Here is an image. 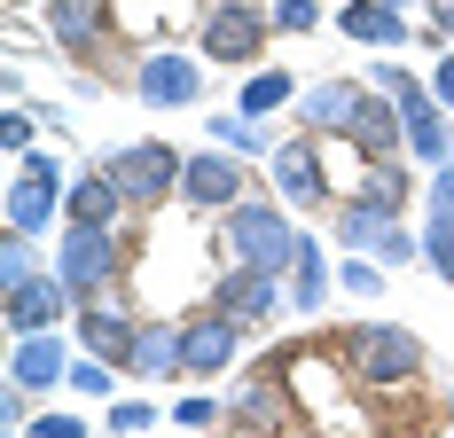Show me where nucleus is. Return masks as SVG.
Masks as SVG:
<instances>
[{"instance_id": "nucleus-37", "label": "nucleus", "mask_w": 454, "mask_h": 438, "mask_svg": "<svg viewBox=\"0 0 454 438\" xmlns=\"http://www.w3.org/2000/svg\"><path fill=\"white\" fill-rule=\"evenodd\" d=\"M431 94H439V102H447V110H454V47H447V55H439V63H431Z\"/></svg>"}, {"instance_id": "nucleus-14", "label": "nucleus", "mask_w": 454, "mask_h": 438, "mask_svg": "<svg viewBox=\"0 0 454 438\" xmlns=\"http://www.w3.org/2000/svg\"><path fill=\"white\" fill-rule=\"evenodd\" d=\"M126 376H141V384H173V376H181V321L141 313L134 352H126Z\"/></svg>"}, {"instance_id": "nucleus-19", "label": "nucleus", "mask_w": 454, "mask_h": 438, "mask_svg": "<svg viewBox=\"0 0 454 438\" xmlns=\"http://www.w3.org/2000/svg\"><path fill=\"white\" fill-rule=\"evenodd\" d=\"M118 212H126V188L102 173H71V196H63V219H94V227H118Z\"/></svg>"}, {"instance_id": "nucleus-8", "label": "nucleus", "mask_w": 454, "mask_h": 438, "mask_svg": "<svg viewBox=\"0 0 454 438\" xmlns=\"http://www.w3.org/2000/svg\"><path fill=\"white\" fill-rule=\"evenodd\" d=\"M134 94L149 102V110H188V102L204 94V63L181 55V47H149V55L134 63Z\"/></svg>"}, {"instance_id": "nucleus-3", "label": "nucleus", "mask_w": 454, "mask_h": 438, "mask_svg": "<svg viewBox=\"0 0 454 438\" xmlns=\"http://www.w3.org/2000/svg\"><path fill=\"white\" fill-rule=\"evenodd\" d=\"M118 259H126L118 227H94V219H63L55 227V274L79 290V306L94 290H118Z\"/></svg>"}, {"instance_id": "nucleus-2", "label": "nucleus", "mask_w": 454, "mask_h": 438, "mask_svg": "<svg viewBox=\"0 0 454 438\" xmlns=\"http://www.w3.org/2000/svg\"><path fill=\"white\" fill-rule=\"evenodd\" d=\"M345 360H353V376L376 384V392H408L415 376H423V337L400 329V321H353L345 329Z\"/></svg>"}, {"instance_id": "nucleus-26", "label": "nucleus", "mask_w": 454, "mask_h": 438, "mask_svg": "<svg viewBox=\"0 0 454 438\" xmlns=\"http://www.w3.org/2000/svg\"><path fill=\"white\" fill-rule=\"evenodd\" d=\"M71 392H79V399H110V392H118V360L79 352V360H71Z\"/></svg>"}, {"instance_id": "nucleus-21", "label": "nucleus", "mask_w": 454, "mask_h": 438, "mask_svg": "<svg viewBox=\"0 0 454 438\" xmlns=\"http://www.w3.org/2000/svg\"><path fill=\"white\" fill-rule=\"evenodd\" d=\"M290 102H298V79H290L282 63H251L243 87H235V110H243V118H274V110H290Z\"/></svg>"}, {"instance_id": "nucleus-35", "label": "nucleus", "mask_w": 454, "mask_h": 438, "mask_svg": "<svg viewBox=\"0 0 454 438\" xmlns=\"http://www.w3.org/2000/svg\"><path fill=\"white\" fill-rule=\"evenodd\" d=\"M431 219H454V157L431 165Z\"/></svg>"}, {"instance_id": "nucleus-5", "label": "nucleus", "mask_w": 454, "mask_h": 438, "mask_svg": "<svg viewBox=\"0 0 454 438\" xmlns=\"http://www.w3.org/2000/svg\"><path fill=\"white\" fill-rule=\"evenodd\" d=\"M267 32H274V16L259 8V0H212L196 47H204V63H235V71H243V63L267 55Z\"/></svg>"}, {"instance_id": "nucleus-30", "label": "nucleus", "mask_w": 454, "mask_h": 438, "mask_svg": "<svg viewBox=\"0 0 454 438\" xmlns=\"http://www.w3.org/2000/svg\"><path fill=\"white\" fill-rule=\"evenodd\" d=\"M423 259H431V274L454 282V219H431V227H423Z\"/></svg>"}, {"instance_id": "nucleus-4", "label": "nucleus", "mask_w": 454, "mask_h": 438, "mask_svg": "<svg viewBox=\"0 0 454 438\" xmlns=\"http://www.w3.org/2000/svg\"><path fill=\"white\" fill-rule=\"evenodd\" d=\"M102 173L126 188L134 212H149V204H165V196L188 180V157L173 149V141H118V149H102Z\"/></svg>"}, {"instance_id": "nucleus-24", "label": "nucleus", "mask_w": 454, "mask_h": 438, "mask_svg": "<svg viewBox=\"0 0 454 438\" xmlns=\"http://www.w3.org/2000/svg\"><path fill=\"white\" fill-rule=\"evenodd\" d=\"M329 282H337V274H329V251L306 235V243H298V266H290V313H321L329 306Z\"/></svg>"}, {"instance_id": "nucleus-25", "label": "nucleus", "mask_w": 454, "mask_h": 438, "mask_svg": "<svg viewBox=\"0 0 454 438\" xmlns=\"http://www.w3.org/2000/svg\"><path fill=\"white\" fill-rule=\"evenodd\" d=\"M204 126H212V149H235V157H274V141H267V118L220 110V118H204Z\"/></svg>"}, {"instance_id": "nucleus-1", "label": "nucleus", "mask_w": 454, "mask_h": 438, "mask_svg": "<svg viewBox=\"0 0 454 438\" xmlns=\"http://www.w3.org/2000/svg\"><path fill=\"white\" fill-rule=\"evenodd\" d=\"M220 243H227V266H251V274H282V282H290L306 235H298V219H290L282 196H243V204L227 212Z\"/></svg>"}, {"instance_id": "nucleus-12", "label": "nucleus", "mask_w": 454, "mask_h": 438, "mask_svg": "<svg viewBox=\"0 0 454 438\" xmlns=\"http://www.w3.org/2000/svg\"><path fill=\"white\" fill-rule=\"evenodd\" d=\"M63 196H71V180H47V173H32V165H16V173H8V235H40V227H55Z\"/></svg>"}, {"instance_id": "nucleus-32", "label": "nucleus", "mask_w": 454, "mask_h": 438, "mask_svg": "<svg viewBox=\"0 0 454 438\" xmlns=\"http://www.w3.org/2000/svg\"><path fill=\"white\" fill-rule=\"evenodd\" d=\"M267 16H274V32H314V24H321V0H274Z\"/></svg>"}, {"instance_id": "nucleus-6", "label": "nucleus", "mask_w": 454, "mask_h": 438, "mask_svg": "<svg viewBox=\"0 0 454 438\" xmlns=\"http://www.w3.org/2000/svg\"><path fill=\"white\" fill-rule=\"evenodd\" d=\"M251 188H259L251 180V157H235V149H196L188 157V180H181V196L196 212H235Z\"/></svg>"}, {"instance_id": "nucleus-29", "label": "nucleus", "mask_w": 454, "mask_h": 438, "mask_svg": "<svg viewBox=\"0 0 454 438\" xmlns=\"http://www.w3.org/2000/svg\"><path fill=\"white\" fill-rule=\"evenodd\" d=\"M149 423H157V407H149V399H110V438H141Z\"/></svg>"}, {"instance_id": "nucleus-31", "label": "nucleus", "mask_w": 454, "mask_h": 438, "mask_svg": "<svg viewBox=\"0 0 454 438\" xmlns=\"http://www.w3.org/2000/svg\"><path fill=\"white\" fill-rule=\"evenodd\" d=\"M415 259H423V235H408V227L392 219V235L376 243V266H415Z\"/></svg>"}, {"instance_id": "nucleus-28", "label": "nucleus", "mask_w": 454, "mask_h": 438, "mask_svg": "<svg viewBox=\"0 0 454 438\" xmlns=\"http://www.w3.org/2000/svg\"><path fill=\"white\" fill-rule=\"evenodd\" d=\"M337 290H345V298H361V306H368V298H384V266L353 251V259L337 266Z\"/></svg>"}, {"instance_id": "nucleus-23", "label": "nucleus", "mask_w": 454, "mask_h": 438, "mask_svg": "<svg viewBox=\"0 0 454 438\" xmlns=\"http://www.w3.org/2000/svg\"><path fill=\"white\" fill-rule=\"evenodd\" d=\"M361 204H376V212H408V196H415V180H408V165L400 157H361V188H353Z\"/></svg>"}, {"instance_id": "nucleus-17", "label": "nucleus", "mask_w": 454, "mask_h": 438, "mask_svg": "<svg viewBox=\"0 0 454 438\" xmlns=\"http://www.w3.org/2000/svg\"><path fill=\"white\" fill-rule=\"evenodd\" d=\"M282 298H290V282H282V274H251V266H227V282H220V298H212V306L235 313V321L251 329V321H274V313H282Z\"/></svg>"}, {"instance_id": "nucleus-13", "label": "nucleus", "mask_w": 454, "mask_h": 438, "mask_svg": "<svg viewBox=\"0 0 454 438\" xmlns=\"http://www.w3.org/2000/svg\"><path fill=\"white\" fill-rule=\"evenodd\" d=\"M8 384H24V392H55V384H71V345H63V329L16 337V352H8Z\"/></svg>"}, {"instance_id": "nucleus-11", "label": "nucleus", "mask_w": 454, "mask_h": 438, "mask_svg": "<svg viewBox=\"0 0 454 438\" xmlns=\"http://www.w3.org/2000/svg\"><path fill=\"white\" fill-rule=\"evenodd\" d=\"M134 329H141V313H126L118 290H94L87 306H79V345L102 352V360H118V368H126V352H134Z\"/></svg>"}, {"instance_id": "nucleus-34", "label": "nucleus", "mask_w": 454, "mask_h": 438, "mask_svg": "<svg viewBox=\"0 0 454 438\" xmlns=\"http://www.w3.org/2000/svg\"><path fill=\"white\" fill-rule=\"evenodd\" d=\"M173 423H181V431H212V423H220V399H204V392L173 399Z\"/></svg>"}, {"instance_id": "nucleus-36", "label": "nucleus", "mask_w": 454, "mask_h": 438, "mask_svg": "<svg viewBox=\"0 0 454 438\" xmlns=\"http://www.w3.org/2000/svg\"><path fill=\"white\" fill-rule=\"evenodd\" d=\"M32 438H87V423H79V415H55V407H47L40 423H32Z\"/></svg>"}, {"instance_id": "nucleus-15", "label": "nucleus", "mask_w": 454, "mask_h": 438, "mask_svg": "<svg viewBox=\"0 0 454 438\" xmlns=\"http://www.w3.org/2000/svg\"><path fill=\"white\" fill-rule=\"evenodd\" d=\"M40 24L55 47H71V55H94L102 32H110V0H40Z\"/></svg>"}, {"instance_id": "nucleus-20", "label": "nucleus", "mask_w": 454, "mask_h": 438, "mask_svg": "<svg viewBox=\"0 0 454 438\" xmlns=\"http://www.w3.org/2000/svg\"><path fill=\"white\" fill-rule=\"evenodd\" d=\"M337 24H345V40H361V47H400L408 40V16L392 0H345Z\"/></svg>"}, {"instance_id": "nucleus-38", "label": "nucleus", "mask_w": 454, "mask_h": 438, "mask_svg": "<svg viewBox=\"0 0 454 438\" xmlns=\"http://www.w3.org/2000/svg\"><path fill=\"white\" fill-rule=\"evenodd\" d=\"M439 32H447V40H454V0H439Z\"/></svg>"}, {"instance_id": "nucleus-33", "label": "nucleus", "mask_w": 454, "mask_h": 438, "mask_svg": "<svg viewBox=\"0 0 454 438\" xmlns=\"http://www.w3.org/2000/svg\"><path fill=\"white\" fill-rule=\"evenodd\" d=\"M32 133H40V118L8 102V118H0V149H8V157H24V149H32Z\"/></svg>"}, {"instance_id": "nucleus-10", "label": "nucleus", "mask_w": 454, "mask_h": 438, "mask_svg": "<svg viewBox=\"0 0 454 438\" xmlns=\"http://www.w3.org/2000/svg\"><path fill=\"white\" fill-rule=\"evenodd\" d=\"M267 173H274V196H282L290 212H314L321 196H329V173H321V149L306 141V133H298V141H274Z\"/></svg>"}, {"instance_id": "nucleus-18", "label": "nucleus", "mask_w": 454, "mask_h": 438, "mask_svg": "<svg viewBox=\"0 0 454 438\" xmlns=\"http://www.w3.org/2000/svg\"><path fill=\"white\" fill-rule=\"evenodd\" d=\"M361 94L368 87H353V79H314L290 110H298V126H306V133H345V126H353V110H361Z\"/></svg>"}, {"instance_id": "nucleus-7", "label": "nucleus", "mask_w": 454, "mask_h": 438, "mask_svg": "<svg viewBox=\"0 0 454 438\" xmlns=\"http://www.w3.org/2000/svg\"><path fill=\"white\" fill-rule=\"evenodd\" d=\"M235 352H243V321H235V313L204 306V313L181 321V376H227Z\"/></svg>"}, {"instance_id": "nucleus-39", "label": "nucleus", "mask_w": 454, "mask_h": 438, "mask_svg": "<svg viewBox=\"0 0 454 438\" xmlns=\"http://www.w3.org/2000/svg\"><path fill=\"white\" fill-rule=\"evenodd\" d=\"M392 8H415V0H392Z\"/></svg>"}, {"instance_id": "nucleus-16", "label": "nucleus", "mask_w": 454, "mask_h": 438, "mask_svg": "<svg viewBox=\"0 0 454 438\" xmlns=\"http://www.w3.org/2000/svg\"><path fill=\"white\" fill-rule=\"evenodd\" d=\"M345 141H353L361 157H400V149H408V118H400V102H392L384 87H376V94H361V110H353Z\"/></svg>"}, {"instance_id": "nucleus-27", "label": "nucleus", "mask_w": 454, "mask_h": 438, "mask_svg": "<svg viewBox=\"0 0 454 438\" xmlns=\"http://www.w3.org/2000/svg\"><path fill=\"white\" fill-rule=\"evenodd\" d=\"M32 251H40L32 235H8V243H0V298H8V290H24V282L40 274V259H32Z\"/></svg>"}, {"instance_id": "nucleus-9", "label": "nucleus", "mask_w": 454, "mask_h": 438, "mask_svg": "<svg viewBox=\"0 0 454 438\" xmlns=\"http://www.w3.org/2000/svg\"><path fill=\"white\" fill-rule=\"evenodd\" d=\"M79 313V290L47 266V274H32L24 290H8V337H40V329H63Z\"/></svg>"}, {"instance_id": "nucleus-22", "label": "nucleus", "mask_w": 454, "mask_h": 438, "mask_svg": "<svg viewBox=\"0 0 454 438\" xmlns=\"http://www.w3.org/2000/svg\"><path fill=\"white\" fill-rule=\"evenodd\" d=\"M329 235H337V251L376 259V243L392 235V212H376V204H361V196H345V204H337V219H329Z\"/></svg>"}]
</instances>
